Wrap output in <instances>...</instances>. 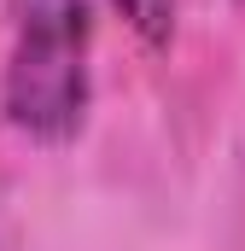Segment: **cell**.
Returning <instances> with one entry per match:
<instances>
[{"mask_svg": "<svg viewBox=\"0 0 245 251\" xmlns=\"http://www.w3.org/2000/svg\"><path fill=\"white\" fill-rule=\"evenodd\" d=\"M88 0H12V59L0 82L6 123L41 146H64L88 123Z\"/></svg>", "mask_w": 245, "mask_h": 251, "instance_id": "6da1fadb", "label": "cell"}, {"mask_svg": "<svg viewBox=\"0 0 245 251\" xmlns=\"http://www.w3.org/2000/svg\"><path fill=\"white\" fill-rule=\"evenodd\" d=\"M117 18L146 41V47H170L175 35V0H111Z\"/></svg>", "mask_w": 245, "mask_h": 251, "instance_id": "7a4b0ae2", "label": "cell"}, {"mask_svg": "<svg viewBox=\"0 0 245 251\" xmlns=\"http://www.w3.org/2000/svg\"><path fill=\"white\" fill-rule=\"evenodd\" d=\"M240 6H245V0H240Z\"/></svg>", "mask_w": 245, "mask_h": 251, "instance_id": "3957f363", "label": "cell"}]
</instances>
